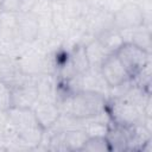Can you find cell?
Instances as JSON below:
<instances>
[{
	"label": "cell",
	"mask_w": 152,
	"mask_h": 152,
	"mask_svg": "<svg viewBox=\"0 0 152 152\" xmlns=\"http://www.w3.org/2000/svg\"><path fill=\"white\" fill-rule=\"evenodd\" d=\"M106 102L107 96L100 93L82 90L64 96L57 102V106L61 110V114L70 115L82 120L104 112Z\"/></svg>",
	"instance_id": "cell-1"
},
{
	"label": "cell",
	"mask_w": 152,
	"mask_h": 152,
	"mask_svg": "<svg viewBox=\"0 0 152 152\" xmlns=\"http://www.w3.org/2000/svg\"><path fill=\"white\" fill-rule=\"evenodd\" d=\"M6 112L19 137L32 150H36L42 141L45 129L38 124L32 108L10 107Z\"/></svg>",
	"instance_id": "cell-2"
},
{
	"label": "cell",
	"mask_w": 152,
	"mask_h": 152,
	"mask_svg": "<svg viewBox=\"0 0 152 152\" xmlns=\"http://www.w3.org/2000/svg\"><path fill=\"white\" fill-rule=\"evenodd\" d=\"M106 112L110 121L120 125L145 124L147 127L151 118H146L142 108L125 96H109L106 102Z\"/></svg>",
	"instance_id": "cell-3"
},
{
	"label": "cell",
	"mask_w": 152,
	"mask_h": 152,
	"mask_svg": "<svg viewBox=\"0 0 152 152\" xmlns=\"http://www.w3.org/2000/svg\"><path fill=\"white\" fill-rule=\"evenodd\" d=\"M146 19L145 10L140 4L135 1H126L113 13V27L119 31L133 30L144 24L148 25Z\"/></svg>",
	"instance_id": "cell-4"
},
{
	"label": "cell",
	"mask_w": 152,
	"mask_h": 152,
	"mask_svg": "<svg viewBox=\"0 0 152 152\" xmlns=\"http://www.w3.org/2000/svg\"><path fill=\"white\" fill-rule=\"evenodd\" d=\"M82 24L84 33L90 38H95L102 31L113 26V13L100 6L88 4L82 14Z\"/></svg>",
	"instance_id": "cell-5"
},
{
	"label": "cell",
	"mask_w": 152,
	"mask_h": 152,
	"mask_svg": "<svg viewBox=\"0 0 152 152\" xmlns=\"http://www.w3.org/2000/svg\"><path fill=\"white\" fill-rule=\"evenodd\" d=\"M115 55L125 66L131 78L135 76L147 63L151 62L150 59L151 52L142 50L141 48L137 46L131 42L124 43L115 52Z\"/></svg>",
	"instance_id": "cell-6"
},
{
	"label": "cell",
	"mask_w": 152,
	"mask_h": 152,
	"mask_svg": "<svg viewBox=\"0 0 152 152\" xmlns=\"http://www.w3.org/2000/svg\"><path fill=\"white\" fill-rule=\"evenodd\" d=\"M100 71L109 88H115L127 82L131 77L115 53H110L100 65Z\"/></svg>",
	"instance_id": "cell-7"
},
{
	"label": "cell",
	"mask_w": 152,
	"mask_h": 152,
	"mask_svg": "<svg viewBox=\"0 0 152 152\" xmlns=\"http://www.w3.org/2000/svg\"><path fill=\"white\" fill-rule=\"evenodd\" d=\"M38 75H33L27 82L11 88V107L32 108L38 101Z\"/></svg>",
	"instance_id": "cell-8"
},
{
	"label": "cell",
	"mask_w": 152,
	"mask_h": 152,
	"mask_svg": "<svg viewBox=\"0 0 152 152\" xmlns=\"http://www.w3.org/2000/svg\"><path fill=\"white\" fill-rule=\"evenodd\" d=\"M17 25L21 40L31 44L38 39L39 36V20L28 10H21L17 13Z\"/></svg>",
	"instance_id": "cell-9"
},
{
	"label": "cell",
	"mask_w": 152,
	"mask_h": 152,
	"mask_svg": "<svg viewBox=\"0 0 152 152\" xmlns=\"http://www.w3.org/2000/svg\"><path fill=\"white\" fill-rule=\"evenodd\" d=\"M32 110L34 113V116H36L38 124L44 129L52 127L61 115V110H59L57 103L40 101V100H38L32 106Z\"/></svg>",
	"instance_id": "cell-10"
},
{
	"label": "cell",
	"mask_w": 152,
	"mask_h": 152,
	"mask_svg": "<svg viewBox=\"0 0 152 152\" xmlns=\"http://www.w3.org/2000/svg\"><path fill=\"white\" fill-rule=\"evenodd\" d=\"M82 78V89L87 91H94L100 93L104 96L109 93V87L107 86L106 81L103 80L100 66H90L87 71L81 74Z\"/></svg>",
	"instance_id": "cell-11"
},
{
	"label": "cell",
	"mask_w": 152,
	"mask_h": 152,
	"mask_svg": "<svg viewBox=\"0 0 152 152\" xmlns=\"http://www.w3.org/2000/svg\"><path fill=\"white\" fill-rule=\"evenodd\" d=\"M0 42H23L17 25V13L0 12Z\"/></svg>",
	"instance_id": "cell-12"
},
{
	"label": "cell",
	"mask_w": 152,
	"mask_h": 152,
	"mask_svg": "<svg viewBox=\"0 0 152 152\" xmlns=\"http://www.w3.org/2000/svg\"><path fill=\"white\" fill-rule=\"evenodd\" d=\"M21 71L23 70L20 69L15 57L0 52V81L5 82L10 87Z\"/></svg>",
	"instance_id": "cell-13"
},
{
	"label": "cell",
	"mask_w": 152,
	"mask_h": 152,
	"mask_svg": "<svg viewBox=\"0 0 152 152\" xmlns=\"http://www.w3.org/2000/svg\"><path fill=\"white\" fill-rule=\"evenodd\" d=\"M124 40L125 38L128 36V42L135 44L137 46L141 48L142 50L151 52V34H150V25H141L138 26L133 30H125V31H120Z\"/></svg>",
	"instance_id": "cell-14"
},
{
	"label": "cell",
	"mask_w": 152,
	"mask_h": 152,
	"mask_svg": "<svg viewBox=\"0 0 152 152\" xmlns=\"http://www.w3.org/2000/svg\"><path fill=\"white\" fill-rule=\"evenodd\" d=\"M95 38L102 44V46L109 53H115L119 50V48L125 43L121 32L118 28L113 27V26L107 28V30H104V31H102Z\"/></svg>",
	"instance_id": "cell-15"
},
{
	"label": "cell",
	"mask_w": 152,
	"mask_h": 152,
	"mask_svg": "<svg viewBox=\"0 0 152 152\" xmlns=\"http://www.w3.org/2000/svg\"><path fill=\"white\" fill-rule=\"evenodd\" d=\"M83 45L90 66H100L101 63L104 61V58L110 55L96 38H93L91 40L87 42Z\"/></svg>",
	"instance_id": "cell-16"
},
{
	"label": "cell",
	"mask_w": 152,
	"mask_h": 152,
	"mask_svg": "<svg viewBox=\"0 0 152 152\" xmlns=\"http://www.w3.org/2000/svg\"><path fill=\"white\" fill-rule=\"evenodd\" d=\"M88 137L82 128L64 131V144L66 151H81Z\"/></svg>",
	"instance_id": "cell-17"
},
{
	"label": "cell",
	"mask_w": 152,
	"mask_h": 152,
	"mask_svg": "<svg viewBox=\"0 0 152 152\" xmlns=\"http://www.w3.org/2000/svg\"><path fill=\"white\" fill-rule=\"evenodd\" d=\"M81 151L87 152H106L112 151L110 145L106 137H90L87 139Z\"/></svg>",
	"instance_id": "cell-18"
},
{
	"label": "cell",
	"mask_w": 152,
	"mask_h": 152,
	"mask_svg": "<svg viewBox=\"0 0 152 152\" xmlns=\"http://www.w3.org/2000/svg\"><path fill=\"white\" fill-rule=\"evenodd\" d=\"M24 0H0V12L18 13L23 10Z\"/></svg>",
	"instance_id": "cell-19"
},
{
	"label": "cell",
	"mask_w": 152,
	"mask_h": 152,
	"mask_svg": "<svg viewBox=\"0 0 152 152\" xmlns=\"http://www.w3.org/2000/svg\"><path fill=\"white\" fill-rule=\"evenodd\" d=\"M11 107V88L0 81V109L7 110Z\"/></svg>",
	"instance_id": "cell-20"
},
{
	"label": "cell",
	"mask_w": 152,
	"mask_h": 152,
	"mask_svg": "<svg viewBox=\"0 0 152 152\" xmlns=\"http://www.w3.org/2000/svg\"><path fill=\"white\" fill-rule=\"evenodd\" d=\"M52 4H65V2H68L69 0H50Z\"/></svg>",
	"instance_id": "cell-21"
},
{
	"label": "cell",
	"mask_w": 152,
	"mask_h": 152,
	"mask_svg": "<svg viewBox=\"0 0 152 152\" xmlns=\"http://www.w3.org/2000/svg\"><path fill=\"white\" fill-rule=\"evenodd\" d=\"M144 1H151V0H144Z\"/></svg>",
	"instance_id": "cell-22"
}]
</instances>
